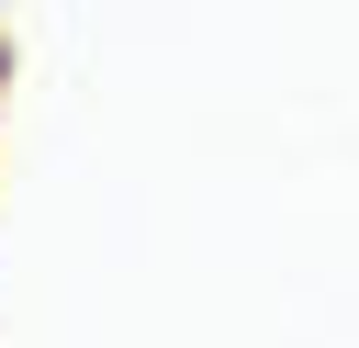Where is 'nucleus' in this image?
Masks as SVG:
<instances>
[{
    "label": "nucleus",
    "mask_w": 359,
    "mask_h": 348,
    "mask_svg": "<svg viewBox=\"0 0 359 348\" xmlns=\"http://www.w3.org/2000/svg\"><path fill=\"white\" fill-rule=\"evenodd\" d=\"M0 79H11V45H0Z\"/></svg>",
    "instance_id": "f257e3e1"
}]
</instances>
